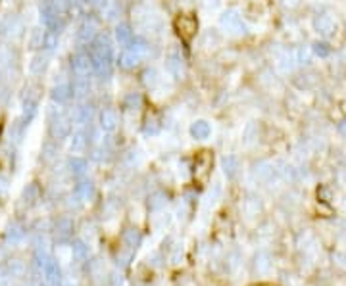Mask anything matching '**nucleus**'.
I'll use <instances>...</instances> for the list:
<instances>
[{"mask_svg":"<svg viewBox=\"0 0 346 286\" xmlns=\"http://www.w3.org/2000/svg\"><path fill=\"white\" fill-rule=\"evenodd\" d=\"M91 60H93V71L100 79H108L114 71V48L106 35H97L91 43Z\"/></svg>","mask_w":346,"mask_h":286,"instance_id":"f257e3e1","label":"nucleus"},{"mask_svg":"<svg viewBox=\"0 0 346 286\" xmlns=\"http://www.w3.org/2000/svg\"><path fill=\"white\" fill-rule=\"evenodd\" d=\"M173 27H175L177 35L183 39L185 43H191L196 37V31H198V22L193 16H179V18H175Z\"/></svg>","mask_w":346,"mask_h":286,"instance_id":"f03ea898","label":"nucleus"},{"mask_svg":"<svg viewBox=\"0 0 346 286\" xmlns=\"http://www.w3.org/2000/svg\"><path fill=\"white\" fill-rule=\"evenodd\" d=\"M165 69L169 71V75L175 79H185L187 75V67H185V58L177 48H169L165 54Z\"/></svg>","mask_w":346,"mask_h":286,"instance_id":"7ed1b4c3","label":"nucleus"},{"mask_svg":"<svg viewBox=\"0 0 346 286\" xmlns=\"http://www.w3.org/2000/svg\"><path fill=\"white\" fill-rule=\"evenodd\" d=\"M71 69L75 73V77H89V73L93 71V60L91 54L85 50H79L71 58Z\"/></svg>","mask_w":346,"mask_h":286,"instance_id":"20e7f679","label":"nucleus"},{"mask_svg":"<svg viewBox=\"0 0 346 286\" xmlns=\"http://www.w3.org/2000/svg\"><path fill=\"white\" fill-rule=\"evenodd\" d=\"M50 131L54 134L56 138H65L69 131H71V123H69V117L65 115L64 111H56L52 113V119H50Z\"/></svg>","mask_w":346,"mask_h":286,"instance_id":"39448f33","label":"nucleus"},{"mask_svg":"<svg viewBox=\"0 0 346 286\" xmlns=\"http://www.w3.org/2000/svg\"><path fill=\"white\" fill-rule=\"evenodd\" d=\"M118 123H119V115L118 111H116V108H112V106H108V108H102L100 110V113H98V125H100V129L106 132H112L118 129Z\"/></svg>","mask_w":346,"mask_h":286,"instance_id":"423d86ee","label":"nucleus"},{"mask_svg":"<svg viewBox=\"0 0 346 286\" xmlns=\"http://www.w3.org/2000/svg\"><path fill=\"white\" fill-rule=\"evenodd\" d=\"M219 25L229 31V33H240V29L244 31V25H242V20L238 16V12L235 10H229V12H223L219 16Z\"/></svg>","mask_w":346,"mask_h":286,"instance_id":"0eeeda50","label":"nucleus"},{"mask_svg":"<svg viewBox=\"0 0 346 286\" xmlns=\"http://www.w3.org/2000/svg\"><path fill=\"white\" fill-rule=\"evenodd\" d=\"M97 35H98V22L95 18H86L85 22H83V25L79 27V31H77V39H79V43L89 44L95 41Z\"/></svg>","mask_w":346,"mask_h":286,"instance_id":"6e6552de","label":"nucleus"},{"mask_svg":"<svg viewBox=\"0 0 346 286\" xmlns=\"http://www.w3.org/2000/svg\"><path fill=\"white\" fill-rule=\"evenodd\" d=\"M141 60H142L141 56L137 54L135 50H131L129 46H125L118 56V64L123 69H135V67L141 64Z\"/></svg>","mask_w":346,"mask_h":286,"instance_id":"1a4fd4ad","label":"nucleus"},{"mask_svg":"<svg viewBox=\"0 0 346 286\" xmlns=\"http://www.w3.org/2000/svg\"><path fill=\"white\" fill-rule=\"evenodd\" d=\"M210 167H212V156H210V152H202V154L196 158V164H195L196 179L204 181L206 175L210 173Z\"/></svg>","mask_w":346,"mask_h":286,"instance_id":"9d476101","label":"nucleus"},{"mask_svg":"<svg viewBox=\"0 0 346 286\" xmlns=\"http://www.w3.org/2000/svg\"><path fill=\"white\" fill-rule=\"evenodd\" d=\"M50 96H52V100L58 102V104H65V102H69L71 96H73L71 85H69V83H62V85H58V87L52 88Z\"/></svg>","mask_w":346,"mask_h":286,"instance_id":"9b49d317","label":"nucleus"},{"mask_svg":"<svg viewBox=\"0 0 346 286\" xmlns=\"http://www.w3.org/2000/svg\"><path fill=\"white\" fill-rule=\"evenodd\" d=\"M210 134H212V125L208 121H204V119H198V121H195L191 125V136L196 138V140H204Z\"/></svg>","mask_w":346,"mask_h":286,"instance_id":"f8f14e48","label":"nucleus"},{"mask_svg":"<svg viewBox=\"0 0 346 286\" xmlns=\"http://www.w3.org/2000/svg\"><path fill=\"white\" fill-rule=\"evenodd\" d=\"M135 39V35H133V31H131V27L127 25V23H118L116 25V41H118L119 46H129L131 41Z\"/></svg>","mask_w":346,"mask_h":286,"instance_id":"ddd939ff","label":"nucleus"},{"mask_svg":"<svg viewBox=\"0 0 346 286\" xmlns=\"http://www.w3.org/2000/svg\"><path fill=\"white\" fill-rule=\"evenodd\" d=\"M71 90H73V96L77 98H85L86 94L91 92V85H89V77H75L71 83Z\"/></svg>","mask_w":346,"mask_h":286,"instance_id":"4468645a","label":"nucleus"},{"mask_svg":"<svg viewBox=\"0 0 346 286\" xmlns=\"http://www.w3.org/2000/svg\"><path fill=\"white\" fill-rule=\"evenodd\" d=\"M200 43H202V46L208 48V50H210V48H216V46L221 44V35L217 33V29H208V31L202 35Z\"/></svg>","mask_w":346,"mask_h":286,"instance_id":"2eb2a0df","label":"nucleus"},{"mask_svg":"<svg viewBox=\"0 0 346 286\" xmlns=\"http://www.w3.org/2000/svg\"><path fill=\"white\" fill-rule=\"evenodd\" d=\"M46 66H48V60H46V56L37 54L31 60V64H29V71H31L33 75H41L44 69H46Z\"/></svg>","mask_w":346,"mask_h":286,"instance_id":"dca6fc26","label":"nucleus"},{"mask_svg":"<svg viewBox=\"0 0 346 286\" xmlns=\"http://www.w3.org/2000/svg\"><path fill=\"white\" fill-rule=\"evenodd\" d=\"M142 83L150 88L158 87V83H160V75H158V71H156L154 67L144 69V73H142Z\"/></svg>","mask_w":346,"mask_h":286,"instance_id":"f3484780","label":"nucleus"},{"mask_svg":"<svg viewBox=\"0 0 346 286\" xmlns=\"http://www.w3.org/2000/svg\"><path fill=\"white\" fill-rule=\"evenodd\" d=\"M93 117V106H79L75 110V121L81 123V125H86Z\"/></svg>","mask_w":346,"mask_h":286,"instance_id":"a211bd4d","label":"nucleus"},{"mask_svg":"<svg viewBox=\"0 0 346 286\" xmlns=\"http://www.w3.org/2000/svg\"><path fill=\"white\" fill-rule=\"evenodd\" d=\"M58 43H60V39H58V33H54V31H44V39H43V48H46V50H56V46H58Z\"/></svg>","mask_w":346,"mask_h":286,"instance_id":"6ab92c4d","label":"nucleus"},{"mask_svg":"<svg viewBox=\"0 0 346 286\" xmlns=\"http://www.w3.org/2000/svg\"><path fill=\"white\" fill-rule=\"evenodd\" d=\"M85 146H86L85 132H75V134L71 136V150H73V152H83Z\"/></svg>","mask_w":346,"mask_h":286,"instance_id":"aec40b11","label":"nucleus"},{"mask_svg":"<svg viewBox=\"0 0 346 286\" xmlns=\"http://www.w3.org/2000/svg\"><path fill=\"white\" fill-rule=\"evenodd\" d=\"M43 39H44V31L41 27H35L31 31V37H29L31 48H43Z\"/></svg>","mask_w":346,"mask_h":286,"instance_id":"412c9836","label":"nucleus"},{"mask_svg":"<svg viewBox=\"0 0 346 286\" xmlns=\"http://www.w3.org/2000/svg\"><path fill=\"white\" fill-rule=\"evenodd\" d=\"M160 121H158V117L156 115H148L146 117V121H144V132L146 134H156V132L160 131Z\"/></svg>","mask_w":346,"mask_h":286,"instance_id":"4be33fe9","label":"nucleus"},{"mask_svg":"<svg viewBox=\"0 0 346 286\" xmlns=\"http://www.w3.org/2000/svg\"><path fill=\"white\" fill-rule=\"evenodd\" d=\"M125 108H129V110H137V108H141L142 104V98L141 94H137V92H131V94H127L125 96Z\"/></svg>","mask_w":346,"mask_h":286,"instance_id":"5701e85b","label":"nucleus"},{"mask_svg":"<svg viewBox=\"0 0 346 286\" xmlns=\"http://www.w3.org/2000/svg\"><path fill=\"white\" fill-rule=\"evenodd\" d=\"M235 164H237V160L231 158V156L223 160V171H225V175L233 177V173H235Z\"/></svg>","mask_w":346,"mask_h":286,"instance_id":"b1692460","label":"nucleus"},{"mask_svg":"<svg viewBox=\"0 0 346 286\" xmlns=\"http://www.w3.org/2000/svg\"><path fill=\"white\" fill-rule=\"evenodd\" d=\"M71 169H73V173H83L86 169V162L81 160V158H73L71 160Z\"/></svg>","mask_w":346,"mask_h":286,"instance_id":"393cba45","label":"nucleus"},{"mask_svg":"<svg viewBox=\"0 0 346 286\" xmlns=\"http://www.w3.org/2000/svg\"><path fill=\"white\" fill-rule=\"evenodd\" d=\"M89 4H91L93 8H97V10H102V8H106L108 0H89Z\"/></svg>","mask_w":346,"mask_h":286,"instance_id":"a878e982","label":"nucleus"},{"mask_svg":"<svg viewBox=\"0 0 346 286\" xmlns=\"http://www.w3.org/2000/svg\"><path fill=\"white\" fill-rule=\"evenodd\" d=\"M202 2L206 8H217V4H219V0H202Z\"/></svg>","mask_w":346,"mask_h":286,"instance_id":"bb28decb","label":"nucleus"}]
</instances>
